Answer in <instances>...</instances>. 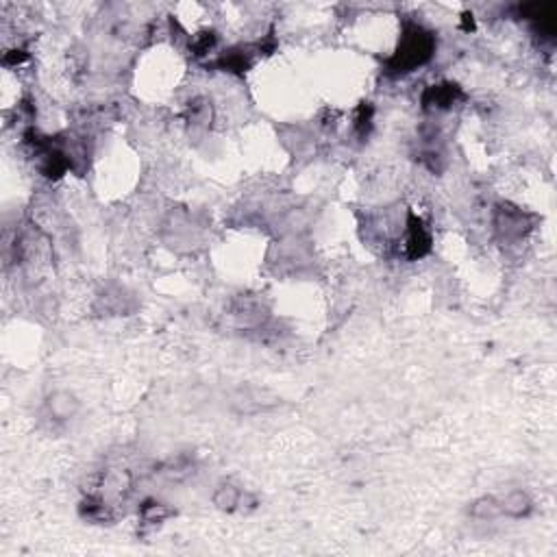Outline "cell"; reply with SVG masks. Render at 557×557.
<instances>
[{
  "instance_id": "obj_1",
  "label": "cell",
  "mask_w": 557,
  "mask_h": 557,
  "mask_svg": "<svg viewBox=\"0 0 557 557\" xmlns=\"http://www.w3.org/2000/svg\"><path fill=\"white\" fill-rule=\"evenodd\" d=\"M433 51H435L433 33L425 31V28L418 26V24H408L405 26V33H403L401 42H399L396 53L387 62V68L394 74L412 72L414 68L427 64L433 55Z\"/></svg>"
},
{
  "instance_id": "obj_2",
  "label": "cell",
  "mask_w": 557,
  "mask_h": 557,
  "mask_svg": "<svg viewBox=\"0 0 557 557\" xmlns=\"http://www.w3.org/2000/svg\"><path fill=\"white\" fill-rule=\"evenodd\" d=\"M408 257L418 259L431 250V235L425 229V224L416 216H410V233H408Z\"/></svg>"
},
{
  "instance_id": "obj_3",
  "label": "cell",
  "mask_w": 557,
  "mask_h": 557,
  "mask_svg": "<svg viewBox=\"0 0 557 557\" xmlns=\"http://www.w3.org/2000/svg\"><path fill=\"white\" fill-rule=\"evenodd\" d=\"M457 98H462V89L453 83H440L427 87L423 94V104L425 107H450Z\"/></svg>"
},
{
  "instance_id": "obj_4",
  "label": "cell",
  "mask_w": 557,
  "mask_h": 557,
  "mask_svg": "<svg viewBox=\"0 0 557 557\" xmlns=\"http://www.w3.org/2000/svg\"><path fill=\"white\" fill-rule=\"evenodd\" d=\"M499 509L503 511V514L511 516V518H522V516L529 514L531 501H529V496H527L524 492L516 490V492H509L505 499L499 503Z\"/></svg>"
},
{
  "instance_id": "obj_5",
  "label": "cell",
  "mask_w": 557,
  "mask_h": 557,
  "mask_svg": "<svg viewBox=\"0 0 557 557\" xmlns=\"http://www.w3.org/2000/svg\"><path fill=\"white\" fill-rule=\"evenodd\" d=\"M248 496L237 490L233 486H220L214 494V503L220 507V509H227V511H233V509H244V501Z\"/></svg>"
},
{
  "instance_id": "obj_6",
  "label": "cell",
  "mask_w": 557,
  "mask_h": 557,
  "mask_svg": "<svg viewBox=\"0 0 557 557\" xmlns=\"http://www.w3.org/2000/svg\"><path fill=\"white\" fill-rule=\"evenodd\" d=\"M496 227L503 235H522L524 233V216L520 212H514V209H501L499 212V220H496Z\"/></svg>"
},
{
  "instance_id": "obj_7",
  "label": "cell",
  "mask_w": 557,
  "mask_h": 557,
  "mask_svg": "<svg viewBox=\"0 0 557 557\" xmlns=\"http://www.w3.org/2000/svg\"><path fill=\"white\" fill-rule=\"evenodd\" d=\"M48 408H51V414L55 418H70L74 414V410H77V401H74V396L68 392H55L48 399Z\"/></svg>"
},
{
  "instance_id": "obj_8",
  "label": "cell",
  "mask_w": 557,
  "mask_h": 557,
  "mask_svg": "<svg viewBox=\"0 0 557 557\" xmlns=\"http://www.w3.org/2000/svg\"><path fill=\"white\" fill-rule=\"evenodd\" d=\"M68 165H70V161L66 159V155L53 150V153H48L46 159H44V168L42 170H44V174H46V176L57 179V176H62L68 170Z\"/></svg>"
},
{
  "instance_id": "obj_9",
  "label": "cell",
  "mask_w": 557,
  "mask_h": 557,
  "mask_svg": "<svg viewBox=\"0 0 557 557\" xmlns=\"http://www.w3.org/2000/svg\"><path fill=\"white\" fill-rule=\"evenodd\" d=\"M165 516H170V509L161 505V503H155V501H148L142 505V518L144 522H161Z\"/></svg>"
},
{
  "instance_id": "obj_10",
  "label": "cell",
  "mask_w": 557,
  "mask_h": 557,
  "mask_svg": "<svg viewBox=\"0 0 557 557\" xmlns=\"http://www.w3.org/2000/svg\"><path fill=\"white\" fill-rule=\"evenodd\" d=\"M220 66L224 70H229V72H246L250 62H248V57L242 55V53H229L227 57L220 59Z\"/></svg>"
},
{
  "instance_id": "obj_11",
  "label": "cell",
  "mask_w": 557,
  "mask_h": 557,
  "mask_svg": "<svg viewBox=\"0 0 557 557\" xmlns=\"http://www.w3.org/2000/svg\"><path fill=\"white\" fill-rule=\"evenodd\" d=\"M499 511H501L499 503H496L494 499H481V501L471 505V514L475 518H492V516L499 514Z\"/></svg>"
},
{
  "instance_id": "obj_12",
  "label": "cell",
  "mask_w": 557,
  "mask_h": 557,
  "mask_svg": "<svg viewBox=\"0 0 557 557\" xmlns=\"http://www.w3.org/2000/svg\"><path fill=\"white\" fill-rule=\"evenodd\" d=\"M370 120H372L370 102H361V107L357 109V118H355V127L359 135H366L370 131Z\"/></svg>"
},
{
  "instance_id": "obj_13",
  "label": "cell",
  "mask_w": 557,
  "mask_h": 557,
  "mask_svg": "<svg viewBox=\"0 0 557 557\" xmlns=\"http://www.w3.org/2000/svg\"><path fill=\"white\" fill-rule=\"evenodd\" d=\"M24 59H26V55L22 51H11L5 57V64H20V62H24Z\"/></svg>"
}]
</instances>
